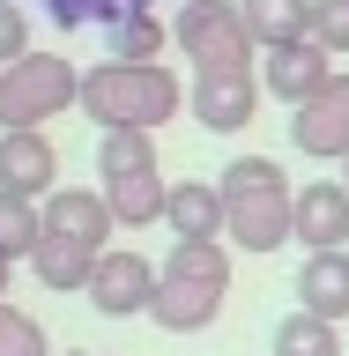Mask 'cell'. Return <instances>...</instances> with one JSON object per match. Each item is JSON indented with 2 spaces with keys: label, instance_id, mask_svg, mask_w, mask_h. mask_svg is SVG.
<instances>
[{
  "label": "cell",
  "instance_id": "6da1fadb",
  "mask_svg": "<svg viewBox=\"0 0 349 356\" xmlns=\"http://www.w3.org/2000/svg\"><path fill=\"white\" fill-rule=\"evenodd\" d=\"M223 200H231V230L223 245H245V252H275V245L297 238V186L275 156H238L216 171Z\"/></svg>",
  "mask_w": 349,
  "mask_h": 356
},
{
  "label": "cell",
  "instance_id": "7a4b0ae2",
  "mask_svg": "<svg viewBox=\"0 0 349 356\" xmlns=\"http://www.w3.org/2000/svg\"><path fill=\"white\" fill-rule=\"evenodd\" d=\"M186 89L171 67H119L97 60L82 74V119H97V134H156L164 119H178Z\"/></svg>",
  "mask_w": 349,
  "mask_h": 356
},
{
  "label": "cell",
  "instance_id": "3957f363",
  "mask_svg": "<svg viewBox=\"0 0 349 356\" xmlns=\"http://www.w3.org/2000/svg\"><path fill=\"white\" fill-rule=\"evenodd\" d=\"M82 111V67L60 52H30V60L0 67V134H45V119Z\"/></svg>",
  "mask_w": 349,
  "mask_h": 356
},
{
  "label": "cell",
  "instance_id": "277c9868",
  "mask_svg": "<svg viewBox=\"0 0 349 356\" xmlns=\"http://www.w3.org/2000/svg\"><path fill=\"white\" fill-rule=\"evenodd\" d=\"M171 38H178V52H186L201 74H231V67L261 60V44H253V30H245L238 0H178Z\"/></svg>",
  "mask_w": 349,
  "mask_h": 356
},
{
  "label": "cell",
  "instance_id": "5b68a950",
  "mask_svg": "<svg viewBox=\"0 0 349 356\" xmlns=\"http://www.w3.org/2000/svg\"><path fill=\"white\" fill-rule=\"evenodd\" d=\"M156 289H164V267H149L141 252H119L111 245L104 260H97V275H89V305L104 312V319H134V312L156 305Z\"/></svg>",
  "mask_w": 349,
  "mask_h": 356
},
{
  "label": "cell",
  "instance_id": "8992f818",
  "mask_svg": "<svg viewBox=\"0 0 349 356\" xmlns=\"http://www.w3.org/2000/svg\"><path fill=\"white\" fill-rule=\"evenodd\" d=\"M290 149L320 156V163H342V156H349V74H334L312 104H297V119H290Z\"/></svg>",
  "mask_w": 349,
  "mask_h": 356
},
{
  "label": "cell",
  "instance_id": "52a82bcc",
  "mask_svg": "<svg viewBox=\"0 0 349 356\" xmlns=\"http://www.w3.org/2000/svg\"><path fill=\"white\" fill-rule=\"evenodd\" d=\"M253 111H261V74H253V67L201 74V82H194V119H201L208 134H238V127H253Z\"/></svg>",
  "mask_w": 349,
  "mask_h": 356
},
{
  "label": "cell",
  "instance_id": "ba28073f",
  "mask_svg": "<svg viewBox=\"0 0 349 356\" xmlns=\"http://www.w3.org/2000/svg\"><path fill=\"white\" fill-rule=\"evenodd\" d=\"M297 245L305 252H349V186L342 178L297 186Z\"/></svg>",
  "mask_w": 349,
  "mask_h": 356
},
{
  "label": "cell",
  "instance_id": "9c48e42d",
  "mask_svg": "<svg viewBox=\"0 0 349 356\" xmlns=\"http://www.w3.org/2000/svg\"><path fill=\"white\" fill-rule=\"evenodd\" d=\"M327 60H334V52H320L312 38H305V44H275V52L261 60V82H267V97H283V104L297 111V104H312V97L334 82Z\"/></svg>",
  "mask_w": 349,
  "mask_h": 356
},
{
  "label": "cell",
  "instance_id": "30bf717a",
  "mask_svg": "<svg viewBox=\"0 0 349 356\" xmlns=\"http://www.w3.org/2000/svg\"><path fill=\"white\" fill-rule=\"evenodd\" d=\"M45 230H52V238H75V245H89V252H111V230H119V222H111V200H104V186H97V193H89V186H60V193L45 200Z\"/></svg>",
  "mask_w": 349,
  "mask_h": 356
},
{
  "label": "cell",
  "instance_id": "8fae6325",
  "mask_svg": "<svg viewBox=\"0 0 349 356\" xmlns=\"http://www.w3.org/2000/svg\"><path fill=\"white\" fill-rule=\"evenodd\" d=\"M60 149L45 141V134H0V186L22 200H52L60 186Z\"/></svg>",
  "mask_w": 349,
  "mask_h": 356
},
{
  "label": "cell",
  "instance_id": "7c38bea8",
  "mask_svg": "<svg viewBox=\"0 0 349 356\" xmlns=\"http://www.w3.org/2000/svg\"><path fill=\"white\" fill-rule=\"evenodd\" d=\"M164 222H171V238H223L231 230V200H223L216 178H178Z\"/></svg>",
  "mask_w": 349,
  "mask_h": 356
},
{
  "label": "cell",
  "instance_id": "4fadbf2b",
  "mask_svg": "<svg viewBox=\"0 0 349 356\" xmlns=\"http://www.w3.org/2000/svg\"><path fill=\"white\" fill-rule=\"evenodd\" d=\"M297 312L349 319V252H305V267H297Z\"/></svg>",
  "mask_w": 349,
  "mask_h": 356
},
{
  "label": "cell",
  "instance_id": "5bb4252c",
  "mask_svg": "<svg viewBox=\"0 0 349 356\" xmlns=\"http://www.w3.org/2000/svg\"><path fill=\"white\" fill-rule=\"evenodd\" d=\"M238 15H245V30H253L261 52L312 38V0H238Z\"/></svg>",
  "mask_w": 349,
  "mask_h": 356
},
{
  "label": "cell",
  "instance_id": "9a60e30c",
  "mask_svg": "<svg viewBox=\"0 0 349 356\" xmlns=\"http://www.w3.org/2000/svg\"><path fill=\"white\" fill-rule=\"evenodd\" d=\"M216 312H223V289L164 282V289H156V305H149V319H156L164 334H201V327H216Z\"/></svg>",
  "mask_w": 349,
  "mask_h": 356
},
{
  "label": "cell",
  "instance_id": "2e32d148",
  "mask_svg": "<svg viewBox=\"0 0 349 356\" xmlns=\"http://www.w3.org/2000/svg\"><path fill=\"white\" fill-rule=\"evenodd\" d=\"M97 260H104V252H89V245L52 238V230H45V238H38V252H30V275H38L45 289H89Z\"/></svg>",
  "mask_w": 349,
  "mask_h": 356
},
{
  "label": "cell",
  "instance_id": "e0dca14e",
  "mask_svg": "<svg viewBox=\"0 0 349 356\" xmlns=\"http://www.w3.org/2000/svg\"><path fill=\"white\" fill-rule=\"evenodd\" d=\"M164 282L231 289V252H223V238H171V252H164Z\"/></svg>",
  "mask_w": 349,
  "mask_h": 356
},
{
  "label": "cell",
  "instance_id": "ac0fdd59",
  "mask_svg": "<svg viewBox=\"0 0 349 356\" xmlns=\"http://www.w3.org/2000/svg\"><path fill=\"white\" fill-rule=\"evenodd\" d=\"M104 200H111V222H119V230H149V222L171 208V186H164L156 171L149 178H111Z\"/></svg>",
  "mask_w": 349,
  "mask_h": 356
},
{
  "label": "cell",
  "instance_id": "d6986e66",
  "mask_svg": "<svg viewBox=\"0 0 349 356\" xmlns=\"http://www.w3.org/2000/svg\"><path fill=\"white\" fill-rule=\"evenodd\" d=\"M45 238V200H22L0 186V260H30Z\"/></svg>",
  "mask_w": 349,
  "mask_h": 356
},
{
  "label": "cell",
  "instance_id": "ffe728a7",
  "mask_svg": "<svg viewBox=\"0 0 349 356\" xmlns=\"http://www.w3.org/2000/svg\"><path fill=\"white\" fill-rule=\"evenodd\" d=\"M156 171V134H97V178H149Z\"/></svg>",
  "mask_w": 349,
  "mask_h": 356
},
{
  "label": "cell",
  "instance_id": "44dd1931",
  "mask_svg": "<svg viewBox=\"0 0 349 356\" xmlns=\"http://www.w3.org/2000/svg\"><path fill=\"white\" fill-rule=\"evenodd\" d=\"M164 38H171V30L156 15H134V22H119V30H104V52L119 67H164Z\"/></svg>",
  "mask_w": 349,
  "mask_h": 356
},
{
  "label": "cell",
  "instance_id": "7402d4cb",
  "mask_svg": "<svg viewBox=\"0 0 349 356\" xmlns=\"http://www.w3.org/2000/svg\"><path fill=\"white\" fill-rule=\"evenodd\" d=\"M275 356H342V341H334V319L290 312L283 327H275Z\"/></svg>",
  "mask_w": 349,
  "mask_h": 356
},
{
  "label": "cell",
  "instance_id": "603a6c76",
  "mask_svg": "<svg viewBox=\"0 0 349 356\" xmlns=\"http://www.w3.org/2000/svg\"><path fill=\"white\" fill-rule=\"evenodd\" d=\"M0 356H52V341H45V327L30 319V312L0 305Z\"/></svg>",
  "mask_w": 349,
  "mask_h": 356
},
{
  "label": "cell",
  "instance_id": "cb8c5ba5",
  "mask_svg": "<svg viewBox=\"0 0 349 356\" xmlns=\"http://www.w3.org/2000/svg\"><path fill=\"white\" fill-rule=\"evenodd\" d=\"M312 44L320 52H349V0H312Z\"/></svg>",
  "mask_w": 349,
  "mask_h": 356
},
{
  "label": "cell",
  "instance_id": "d4e9b609",
  "mask_svg": "<svg viewBox=\"0 0 349 356\" xmlns=\"http://www.w3.org/2000/svg\"><path fill=\"white\" fill-rule=\"evenodd\" d=\"M30 60V15H22V0H0V67Z\"/></svg>",
  "mask_w": 349,
  "mask_h": 356
},
{
  "label": "cell",
  "instance_id": "484cf974",
  "mask_svg": "<svg viewBox=\"0 0 349 356\" xmlns=\"http://www.w3.org/2000/svg\"><path fill=\"white\" fill-rule=\"evenodd\" d=\"M45 15L60 30H82V22H97V0H45Z\"/></svg>",
  "mask_w": 349,
  "mask_h": 356
},
{
  "label": "cell",
  "instance_id": "4316f807",
  "mask_svg": "<svg viewBox=\"0 0 349 356\" xmlns=\"http://www.w3.org/2000/svg\"><path fill=\"white\" fill-rule=\"evenodd\" d=\"M8 275H15V260H0V305H8Z\"/></svg>",
  "mask_w": 349,
  "mask_h": 356
},
{
  "label": "cell",
  "instance_id": "83f0119b",
  "mask_svg": "<svg viewBox=\"0 0 349 356\" xmlns=\"http://www.w3.org/2000/svg\"><path fill=\"white\" fill-rule=\"evenodd\" d=\"M342 186H349V156H342Z\"/></svg>",
  "mask_w": 349,
  "mask_h": 356
},
{
  "label": "cell",
  "instance_id": "f1b7e54d",
  "mask_svg": "<svg viewBox=\"0 0 349 356\" xmlns=\"http://www.w3.org/2000/svg\"><path fill=\"white\" fill-rule=\"evenodd\" d=\"M82 356H104V349H82Z\"/></svg>",
  "mask_w": 349,
  "mask_h": 356
}]
</instances>
